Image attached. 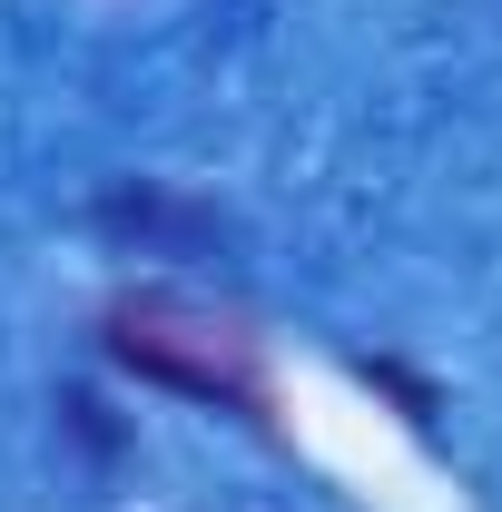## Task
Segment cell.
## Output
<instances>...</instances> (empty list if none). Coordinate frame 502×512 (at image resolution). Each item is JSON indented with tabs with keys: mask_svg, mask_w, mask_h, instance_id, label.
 I'll return each instance as SVG.
<instances>
[{
	"mask_svg": "<svg viewBox=\"0 0 502 512\" xmlns=\"http://www.w3.org/2000/svg\"><path fill=\"white\" fill-rule=\"evenodd\" d=\"M109 345H119V365H138V375H158V384H188V394H217V404H256V375L237 365V345L207 335V325L168 335L158 306H128L109 325Z\"/></svg>",
	"mask_w": 502,
	"mask_h": 512,
	"instance_id": "obj_1",
	"label": "cell"
}]
</instances>
